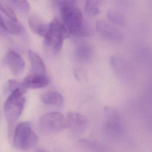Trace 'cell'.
Returning a JSON list of instances; mask_svg holds the SVG:
<instances>
[{"mask_svg":"<svg viewBox=\"0 0 152 152\" xmlns=\"http://www.w3.org/2000/svg\"><path fill=\"white\" fill-rule=\"evenodd\" d=\"M70 35L64 23L55 18L49 24L48 32L44 37L45 45L53 52L58 53L62 49L64 39Z\"/></svg>","mask_w":152,"mask_h":152,"instance_id":"cell-1","label":"cell"},{"mask_svg":"<svg viewBox=\"0 0 152 152\" xmlns=\"http://www.w3.org/2000/svg\"><path fill=\"white\" fill-rule=\"evenodd\" d=\"M61 14L62 21L70 35L78 36L86 23L80 10L74 4H65L61 6Z\"/></svg>","mask_w":152,"mask_h":152,"instance_id":"cell-2","label":"cell"},{"mask_svg":"<svg viewBox=\"0 0 152 152\" xmlns=\"http://www.w3.org/2000/svg\"><path fill=\"white\" fill-rule=\"evenodd\" d=\"M38 137L33 131L31 124L28 121L20 122L16 127L13 136V145L21 150H28L37 144Z\"/></svg>","mask_w":152,"mask_h":152,"instance_id":"cell-3","label":"cell"},{"mask_svg":"<svg viewBox=\"0 0 152 152\" xmlns=\"http://www.w3.org/2000/svg\"><path fill=\"white\" fill-rule=\"evenodd\" d=\"M25 92L16 91L8 95L4 104L5 117L10 126L15 123L21 115L25 107Z\"/></svg>","mask_w":152,"mask_h":152,"instance_id":"cell-4","label":"cell"},{"mask_svg":"<svg viewBox=\"0 0 152 152\" xmlns=\"http://www.w3.org/2000/svg\"><path fill=\"white\" fill-rule=\"evenodd\" d=\"M39 125L41 130L48 134L59 133L67 127L66 118L58 112L44 114L40 118Z\"/></svg>","mask_w":152,"mask_h":152,"instance_id":"cell-5","label":"cell"},{"mask_svg":"<svg viewBox=\"0 0 152 152\" xmlns=\"http://www.w3.org/2000/svg\"><path fill=\"white\" fill-rule=\"evenodd\" d=\"M4 61L11 72L15 75L21 74L25 67V62L21 56L15 51H9L5 55Z\"/></svg>","mask_w":152,"mask_h":152,"instance_id":"cell-6","label":"cell"},{"mask_svg":"<svg viewBox=\"0 0 152 152\" xmlns=\"http://www.w3.org/2000/svg\"><path fill=\"white\" fill-rule=\"evenodd\" d=\"M66 120L67 127L75 133H82L87 126L86 118L78 112H69Z\"/></svg>","mask_w":152,"mask_h":152,"instance_id":"cell-7","label":"cell"},{"mask_svg":"<svg viewBox=\"0 0 152 152\" xmlns=\"http://www.w3.org/2000/svg\"><path fill=\"white\" fill-rule=\"evenodd\" d=\"M96 29L99 34L104 38L114 41H120L123 39L121 33L105 21H98L96 23Z\"/></svg>","mask_w":152,"mask_h":152,"instance_id":"cell-8","label":"cell"},{"mask_svg":"<svg viewBox=\"0 0 152 152\" xmlns=\"http://www.w3.org/2000/svg\"><path fill=\"white\" fill-rule=\"evenodd\" d=\"M49 82L47 75H37L31 73L24 79L22 84L27 88L38 89L47 86Z\"/></svg>","mask_w":152,"mask_h":152,"instance_id":"cell-9","label":"cell"},{"mask_svg":"<svg viewBox=\"0 0 152 152\" xmlns=\"http://www.w3.org/2000/svg\"><path fill=\"white\" fill-rule=\"evenodd\" d=\"M28 57L31 62V73L37 75H46L45 64L42 58L32 50L28 51Z\"/></svg>","mask_w":152,"mask_h":152,"instance_id":"cell-10","label":"cell"},{"mask_svg":"<svg viewBox=\"0 0 152 152\" xmlns=\"http://www.w3.org/2000/svg\"><path fill=\"white\" fill-rule=\"evenodd\" d=\"M28 24L30 29L33 33L44 37L45 36L49 29V24L44 23L34 16L28 18Z\"/></svg>","mask_w":152,"mask_h":152,"instance_id":"cell-11","label":"cell"},{"mask_svg":"<svg viewBox=\"0 0 152 152\" xmlns=\"http://www.w3.org/2000/svg\"><path fill=\"white\" fill-rule=\"evenodd\" d=\"M42 100L44 103L49 105L58 106L64 102L62 95L56 91H48L44 93L42 95Z\"/></svg>","mask_w":152,"mask_h":152,"instance_id":"cell-12","label":"cell"},{"mask_svg":"<svg viewBox=\"0 0 152 152\" xmlns=\"http://www.w3.org/2000/svg\"><path fill=\"white\" fill-rule=\"evenodd\" d=\"M92 54V48L86 43H81L78 45L75 51L76 58L80 61H86L90 59Z\"/></svg>","mask_w":152,"mask_h":152,"instance_id":"cell-13","label":"cell"},{"mask_svg":"<svg viewBox=\"0 0 152 152\" xmlns=\"http://www.w3.org/2000/svg\"><path fill=\"white\" fill-rule=\"evenodd\" d=\"M27 88L18 81L15 79H10L6 82L4 87V93L8 96L9 95L16 91H23L27 92Z\"/></svg>","mask_w":152,"mask_h":152,"instance_id":"cell-14","label":"cell"},{"mask_svg":"<svg viewBox=\"0 0 152 152\" xmlns=\"http://www.w3.org/2000/svg\"><path fill=\"white\" fill-rule=\"evenodd\" d=\"M6 32L14 35H20L23 33V27L18 21H14L10 19L4 20Z\"/></svg>","mask_w":152,"mask_h":152,"instance_id":"cell-15","label":"cell"},{"mask_svg":"<svg viewBox=\"0 0 152 152\" xmlns=\"http://www.w3.org/2000/svg\"><path fill=\"white\" fill-rule=\"evenodd\" d=\"M107 18L112 23L119 25H124L126 23V20L123 14L114 10H110L107 12Z\"/></svg>","mask_w":152,"mask_h":152,"instance_id":"cell-16","label":"cell"},{"mask_svg":"<svg viewBox=\"0 0 152 152\" xmlns=\"http://www.w3.org/2000/svg\"><path fill=\"white\" fill-rule=\"evenodd\" d=\"M86 13L90 16H96L100 13L98 4L94 0H86L85 4Z\"/></svg>","mask_w":152,"mask_h":152,"instance_id":"cell-17","label":"cell"},{"mask_svg":"<svg viewBox=\"0 0 152 152\" xmlns=\"http://www.w3.org/2000/svg\"><path fill=\"white\" fill-rule=\"evenodd\" d=\"M15 9L23 12H27L30 10V6L27 0H7Z\"/></svg>","mask_w":152,"mask_h":152,"instance_id":"cell-18","label":"cell"},{"mask_svg":"<svg viewBox=\"0 0 152 152\" xmlns=\"http://www.w3.org/2000/svg\"><path fill=\"white\" fill-rule=\"evenodd\" d=\"M0 10L6 15L9 18L14 21H18L17 16L13 10L3 0H0Z\"/></svg>","mask_w":152,"mask_h":152,"instance_id":"cell-19","label":"cell"},{"mask_svg":"<svg viewBox=\"0 0 152 152\" xmlns=\"http://www.w3.org/2000/svg\"><path fill=\"white\" fill-rule=\"evenodd\" d=\"M60 6L67 4H74L77 0H57Z\"/></svg>","mask_w":152,"mask_h":152,"instance_id":"cell-20","label":"cell"},{"mask_svg":"<svg viewBox=\"0 0 152 152\" xmlns=\"http://www.w3.org/2000/svg\"><path fill=\"white\" fill-rule=\"evenodd\" d=\"M5 31L4 20L3 18L0 15V32Z\"/></svg>","mask_w":152,"mask_h":152,"instance_id":"cell-21","label":"cell"},{"mask_svg":"<svg viewBox=\"0 0 152 152\" xmlns=\"http://www.w3.org/2000/svg\"><path fill=\"white\" fill-rule=\"evenodd\" d=\"M94 1H95L98 4H100L103 3L105 0H94Z\"/></svg>","mask_w":152,"mask_h":152,"instance_id":"cell-22","label":"cell"}]
</instances>
